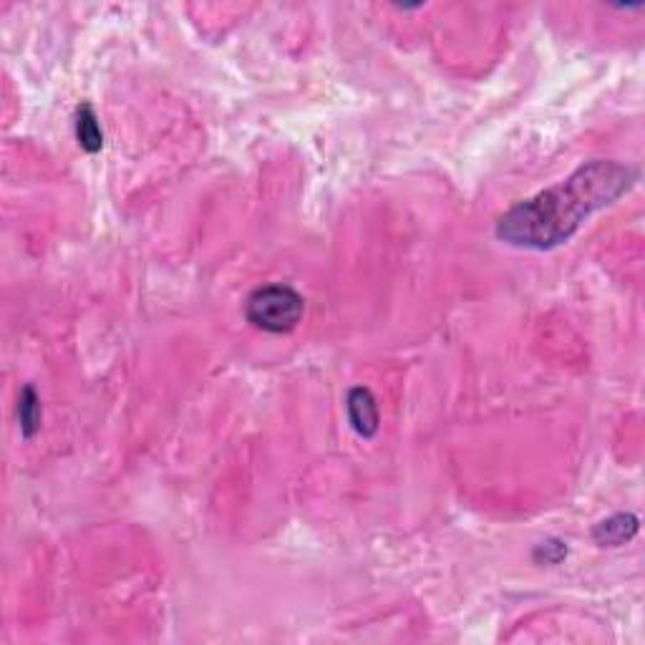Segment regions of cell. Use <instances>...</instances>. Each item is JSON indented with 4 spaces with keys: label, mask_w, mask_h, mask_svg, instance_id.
Masks as SVG:
<instances>
[{
    "label": "cell",
    "mask_w": 645,
    "mask_h": 645,
    "mask_svg": "<svg viewBox=\"0 0 645 645\" xmlns=\"http://www.w3.org/2000/svg\"><path fill=\"white\" fill-rule=\"evenodd\" d=\"M638 182V169L613 159H593L565 182L517 202L497 220V237L520 250H555L565 245L590 215L605 210Z\"/></svg>",
    "instance_id": "cell-1"
},
{
    "label": "cell",
    "mask_w": 645,
    "mask_h": 645,
    "mask_svg": "<svg viewBox=\"0 0 645 645\" xmlns=\"http://www.w3.org/2000/svg\"><path fill=\"white\" fill-rule=\"evenodd\" d=\"M305 313L303 295L285 283L263 285L252 290L245 303V318L250 326L265 333H290L298 328Z\"/></svg>",
    "instance_id": "cell-2"
},
{
    "label": "cell",
    "mask_w": 645,
    "mask_h": 645,
    "mask_svg": "<svg viewBox=\"0 0 645 645\" xmlns=\"http://www.w3.org/2000/svg\"><path fill=\"white\" fill-rule=\"evenodd\" d=\"M346 411L348 421H351L353 431L363 439H373L378 434V404L376 396L371 394V389H363V386H356V389L348 391L346 399Z\"/></svg>",
    "instance_id": "cell-3"
},
{
    "label": "cell",
    "mask_w": 645,
    "mask_h": 645,
    "mask_svg": "<svg viewBox=\"0 0 645 645\" xmlns=\"http://www.w3.org/2000/svg\"><path fill=\"white\" fill-rule=\"evenodd\" d=\"M640 520L630 512H618L593 527V540L600 547H623L638 535Z\"/></svg>",
    "instance_id": "cell-4"
},
{
    "label": "cell",
    "mask_w": 645,
    "mask_h": 645,
    "mask_svg": "<svg viewBox=\"0 0 645 645\" xmlns=\"http://www.w3.org/2000/svg\"><path fill=\"white\" fill-rule=\"evenodd\" d=\"M74 129L76 142H79V147L84 149L86 154H99L101 149H104V129H101L94 106L81 104L79 109H76Z\"/></svg>",
    "instance_id": "cell-5"
},
{
    "label": "cell",
    "mask_w": 645,
    "mask_h": 645,
    "mask_svg": "<svg viewBox=\"0 0 645 645\" xmlns=\"http://www.w3.org/2000/svg\"><path fill=\"white\" fill-rule=\"evenodd\" d=\"M18 429L23 439H33L41 429V399L33 386H26L18 396Z\"/></svg>",
    "instance_id": "cell-6"
},
{
    "label": "cell",
    "mask_w": 645,
    "mask_h": 645,
    "mask_svg": "<svg viewBox=\"0 0 645 645\" xmlns=\"http://www.w3.org/2000/svg\"><path fill=\"white\" fill-rule=\"evenodd\" d=\"M532 557H535V562H540V565H560L567 557V545L562 540L550 537V540L540 542V545L535 547Z\"/></svg>",
    "instance_id": "cell-7"
}]
</instances>
